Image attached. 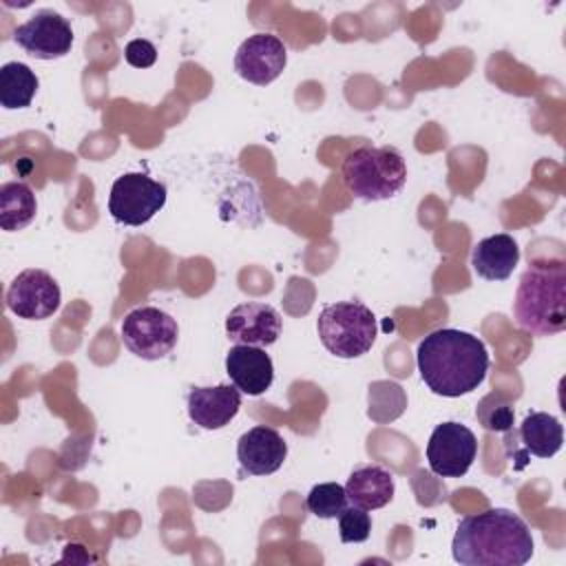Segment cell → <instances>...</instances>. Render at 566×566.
<instances>
[{"instance_id":"obj_23","label":"cell","mask_w":566,"mask_h":566,"mask_svg":"<svg viewBox=\"0 0 566 566\" xmlns=\"http://www.w3.org/2000/svg\"><path fill=\"white\" fill-rule=\"evenodd\" d=\"M371 533V517L365 509L358 506H347L340 515H338V535L340 542L345 544H360L369 537Z\"/></svg>"},{"instance_id":"obj_1","label":"cell","mask_w":566,"mask_h":566,"mask_svg":"<svg viewBox=\"0 0 566 566\" xmlns=\"http://www.w3.org/2000/svg\"><path fill=\"white\" fill-rule=\"evenodd\" d=\"M422 382L444 398H460L482 385L489 371L486 345L462 329L442 327L427 334L416 349Z\"/></svg>"},{"instance_id":"obj_22","label":"cell","mask_w":566,"mask_h":566,"mask_svg":"<svg viewBox=\"0 0 566 566\" xmlns=\"http://www.w3.org/2000/svg\"><path fill=\"white\" fill-rule=\"evenodd\" d=\"M475 416L486 431H511L513 427V405L500 394L484 396L475 409Z\"/></svg>"},{"instance_id":"obj_19","label":"cell","mask_w":566,"mask_h":566,"mask_svg":"<svg viewBox=\"0 0 566 566\" xmlns=\"http://www.w3.org/2000/svg\"><path fill=\"white\" fill-rule=\"evenodd\" d=\"M38 212L33 190L24 181H7L0 186V228L15 232L27 228Z\"/></svg>"},{"instance_id":"obj_17","label":"cell","mask_w":566,"mask_h":566,"mask_svg":"<svg viewBox=\"0 0 566 566\" xmlns=\"http://www.w3.org/2000/svg\"><path fill=\"white\" fill-rule=\"evenodd\" d=\"M345 493L352 506L376 511L394 497V475L380 464L356 467L345 484Z\"/></svg>"},{"instance_id":"obj_20","label":"cell","mask_w":566,"mask_h":566,"mask_svg":"<svg viewBox=\"0 0 566 566\" xmlns=\"http://www.w3.org/2000/svg\"><path fill=\"white\" fill-rule=\"evenodd\" d=\"M38 86V75L24 62H7L0 66V104L4 108H27Z\"/></svg>"},{"instance_id":"obj_12","label":"cell","mask_w":566,"mask_h":566,"mask_svg":"<svg viewBox=\"0 0 566 566\" xmlns=\"http://www.w3.org/2000/svg\"><path fill=\"white\" fill-rule=\"evenodd\" d=\"M281 314L268 303H241L226 316V334L234 345L268 347L281 336Z\"/></svg>"},{"instance_id":"obj_13","label":"cell","mask_w":566,"mask_h":566,"mask_svg":"<svg viewBox=\"0 0 566 566\" xmlns=\"http://www.w3.org/2000/svg\"><path fill=\"white\" fill-rule=\"evenodd\" d=\"M287 442L272 427H252L237 442V460L250 475H270L283 467Z\"/></svg>"},{"instance_id":"obj_4","label":"cell","mask_w":566,"mask_h":566,"mask_svg":"<svg viewBox=\"0 0 566 566\" xmlns=\"http://www.w3.org/2000/svg\"><path fill=\"white\" fill-rule=\"evenodd\" d=\"M345 188L365 201L398 195L407 181V164L394 146H360L343 159Z\"/></svg>"},{"instance_id":"obj_2","label":"cell","mask_w":566,"mask_h":566,"mask_svg":"<svg viewBox=\"0 0 566 566\" xmlns=\"http://www.w3.org/2000/svg\"><path fill=\"white\" fill-rule=\"evenodd\" d=\"M533 548L531 528L509 509L462 517L451 542V555L462 566H522Z\"/></svg>"},{"instance_id":"obj_14","label":"cell","mask_w":566,"mask_h":566,"mask_svg":"<svg viewBox=\"0 0 566 566\" xmlns=\"http://www.w3.org/2000/svg\"><path fill=\"white\" fill-rule=\"evenodd\" d=\"M190 420L201 429L226 427L241 409V391L234 385L195 387L186 398Z\"/></svg>"},{"instance_id":"obj_5","label":"cell","mask_w":566,"mask_h":566,"mask_svg":"<svg viewBox=\"0 0 566 566\" xmlns=\"http://www.w3.org/2000/svg\"><path fill=\"white\" fill-rule=\"evenodd\" d=\"M316 332L323 347L336 358H358L367 354L378 336L374 312L360 301L329 303L321 310Z\"/></svg>"},{"instance_id":"obj_6","label":"cell","mask_w":566,"mask_h":566,"mask_svg":"<svg viewBox=\"0 0 566 566\" xmlns=\"http://www.w3.org/2000/svg\"><path fill=\"white\" fill-rule=\"evenodd\" d=\"M119 332L126 349L142 360H159L168 356L179 340L177 321L153 305L130 310L124 316Z\"/></svg>"},{"instance_id":"obj_16","label":"cell","mask_w":566,"mask_h":566,"mask_svg":"<svg viewBox=\"0 0 566 566\" xmlns=\"http://www.w3.org/2000/svg\"><path fill=\"white\" fill-rule=\"evenodd\" d=\"M520 261L517 241L506 234H493L475 243L471 250V268L486 281H506Z\"/></svg>"},{"instance_id":"obj_10","label":"cell","mask_w":566,"mask_h":566,"mask_svg":"<svg viewBox=\"0 0 566 566\" xmlns=\"http://www.w3.org/2000/svg\"><path fill=\"white\" fill-rule=\"evenodd\" d=\"M13 40L35 60H57L71 51L73 29L62 13L40 9L13 31Z\"/></svg>"},{"instance_id":"obj_11","label":"cell","mask_w":566,"mask_h":566,"mask_svg":"<svg viewBox=\"0 0 566 566\" xmlns=\"http://www.w3.org/2000/svg\"><path fill=\"white\" fill-rule=\"evenodd\" d=\"M287 64L285 44L272 33H254L234 53V71L250 84H272Z\"/></svg>"},{"instance_id":"obj_8","label":"cell","mask_w":566,"mask_h":566,"mask_svg":"<svg viewBox=\"0 0 566 566\" xmlns=\"http://www.w3.org/2000/svg\"><path fill=\"white\" fill-rule=\"evenodd\" d=\"M478 455L473 431L460 422L438 424L427 442L429 469L440 478H462Z\"/></svg>"},{"instance_id":"obj_21","label":"cell","mask_w":566,"mask_h":566,"mask_svg":"<svg viewBox=\"0 0 566 566\" xmlns=\"http://www.w3.org/2000/svg\"><path fill=\"white\" fill-rule=\"evenodd\" d=\"M305 506L312 515L321 520H334L349 506V500H347L345 486H340L338 482H323L312 486V491L307 493Z\"/></svg>"},{"instance_id":"obj_7","label":"cell","mask_w":566,"mask_h":566,"mask_svg":"<svg viewBox=\"0 0 566 566\" xmlns=\"http://www.w3.org/2000/svg\"><path fill=\"white\" fill-rule=\"evenodd\" d=\"M166 203V186L144 172H126L111 186L108 212L117 223L144 226Z\"/></svg>"},{"instance_id":"obj_15","label":"cell","mask_w":566,"mask_h":566,"mask_svg":"<svg viewBox=\"0 0 566 566\" xmlns=\"http://www.w3.org/2000/svg\"><path fill=\"white\" fill-rule=\"evenodd\" d=\"M226 371L232 385L248 396H261L272 387L274 380L272 358L254 345L230 347L226 354Z\"/></svg>"},{"instance_id":"obj_3","label":"cell","mask_w":566,"mask_h":566,"mask_svg":"<svg viewBox=\"0 0 566 566\" xmlns=\"http://www.w3.org/2000/svg\"><path fill=\"white\" fill-rule=\"evenodd\" d=\"M513 316L520 329L535 336H555L566 329V270L531 265L517 283Z\"/></svg>"},{"instance_id":"obj_24","label":"cell","mask_w":566,"mask_h":566,"mask_svg":"<svg viewBox=\"0 0 566 566\" xmlns=\"http://www.w3.org/2000/svg\"><path fill=\"white\" fill-rule=\"evenodd\" d=\"M124 57H126V62H128L130 66H135V69H148V66H153L155 60H157V49H155L153 42L137 38V40H130V42L126 44Z\"/></svg>"},{"instance_id":"obj_9","label":"cell","mask_w":566,"mask_h":566,"mask_svg":"<svg viewBox=\"0 0 566 566\" xmlns=\"http://www.w3.org/2000/svg\"><path fill=\"white\" fill-rule=\"evenodd\" d=\"M7 307L27 321H42L57 312L62 294L57 281L40 268L22 270L7 287Z\"/></svg>"},{"instance_id":"obj_18","label":"cell","mask_w":566,"mask_h":566,"mask_svg":"<svg viewBox=\"0 0 566 566\" xmlns=\"http://www.w3.org/2000/svg\"><path fill=\"white\" fill-rule=\"evenodd\" d=\"M517 438L524 444L522 458L528 453L535 458H553L562 449L564 429L555 416L546 411H533L522 420Z\"/></svg>"}]
</instances>
